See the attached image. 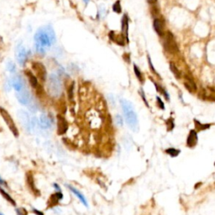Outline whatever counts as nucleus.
<instances>
[{
	"instance_id": "f257e3e1",
	"label": "nucleus",
	"mask_w": 215,
	"mask_h": 215,
	"mask_svg": "<svg viewBox=\"0 0 215 215\" xmlns=\"http://www.w3.org/2000/svg\"><path fill=\"white\" fill-rule=\"evenodd\" d=\"M34 40L35 51L39 55H45L46 50L55 43V30L51 25L40 28L35 34Z\"/></svg>"
},
{
	"instance_id": "f03ea898",
	"label": "nucleus",
	"mask_w": 215,
	"mask_h": 215,
	"mask_svg": "<svg viewBox=\"0 0 215 215\" xmlns=\"http://www.w3.org/2000/svg\"><path fill=\"white\" fill-rule=\"evenodd\" d=\"M120 104L122 107V109L124 112V115L125 117L126 123L128 124L129 128L132 129L134 132H138L139 130V121H138V116L134 111L132 103L129 101L121 98L120 99Z\"/></svg>"
},
{
	"instance_id": "7ed1b4c3",
	"label": "nucleus",
	"mask_w": 215,
	"mask_h": 215,
	"mask_svg": "<svg viewBox=\"0 0 215 215\" xmlns=\"http://www.w3.org/2000/svg\"><path fill=\"white\" fill-rule=\"evenodd\" d=\"M48 92L52 97H59L61 92V84L59 76L51 73L48 80Z\"/></svg>"
},
{
	"instance_id": "20e7f679",
	"label": "nucleus",
	"mask_w": 215,
	"mask_h": 215,
	"mask_svg": "<svg viewBox=\"0 0 215 215\" xmlns=\"http://www.w3.org/2000/svg\"><path fill=\"white\" fill-rule=\"evenodd\" d=\"M0 115L2 116V118L4 119V122L6 124L8 125V127L10 129V131L12 132V134H14L15 137H18V128L16 126V124L14 123V119L11 117V115H9V113L6 109H4V108L0 107Z\"/></svg>"
},
{
	"instance_id": "39448f33",
	"label": "nucleus",
	"mask_w": 215,
	"mask_h": 215,
	"mask_svg": "<svg viewBox=\"0 0 215 215\" xmlns=\"http://www.w3.org/2000/svg\"><path fill=\"white\" fill-rule=\"evenodd\" d=\"M164 49L171 54H175L178 51V46L177 42L175 41L172 33L167 31L165 34V41H164Z\"/></svg>"
},
{
	"instance_id": "423d86ee",
	"label": "nucleus",
	"mask_w": 215,
	"mask_h": 215,
	"mask_svg": "<svg viewBox=\"0 0 215 215\" xmlns=\"http://www.w3.org/2000/svg\"><path fill=\"white\" fill-rule=\"evenodd\" d=\"M15 56H16V60H17L18 63L20 66H24L27 61V51L21 42H19L15 48Z\"/></svg>"
},
{
	"instance_id": "0eeeda50",
	"label": "nucleus",
	"mask_w": 215,
	"mask_h": 215,
	"mask_svg": "<svg viewBox=\"0 0 215 215\" xmlns=\"http://www.w3.org/2000/svg\"><path fill=\"white\" fill-rule=\"evenodd\" d=\"M32 68L34 72L36 74L37 78H39L42 83L46 82L47 78V71L46 66L39 61H34L32 62Z\"/></svg>"
},
{
	"instance_id": "6e6552de",
	"label": "nucleus",
	"mask_w": 215,
	"mask_h": 215,
	"mask_svg": "<svg viewBox=\"0 0 215 215\" xmlns=\"http://www.w3.org/2000/svg\"><path fill=\"white\" fill-rule=\"evenodd\" d=\"M16 97H17V99H18V102L22 105H28L32 100V97H31L30 91L28 89H25L24 87L22 90L17 92Z\"/></svg>"
},
{
	"instance_id": "1a4fd4ad",
	"label": "nucleus",
	"mask_w": 215,
	"mask_h": 215,
	"mask_svg": "<svg viewBox=\"0 0 215 215\" xmlns=\"http://www.w3.org/2000/svg\"><path fill=\"white\" fill-rule=\"evenodd\" d=\"M17 115L24 128L25 129V130H27L28 132H30L31 129V123H30L31 120L30 119L27 112H25L24 110H18Z\"/></svg>"
},
{
	"instance_id": "9d476101",
	"label": "nucleus",
	"mask_w": 215,
	"mask_h": 215,
	"mask_svg": "<svg viewBox=\"0 0 215 215\" xmlns=\"http://www.w3.org/2000/svg\"><path fill=\"white\" fill-rule=\"evenodd\" d=\"M68 129V124L63 116L57 115V133L58 134H63Z\"/></svg>"
},
{
	"instance_id": "9b49d317",
	"label": "nucleus",
	"mask_w": 215,
	"mask_h": 215,
	"mask_svg": "<svg viewBox=\"0 0 215 215\" xmlns=\"http://www.w3.org/2000/svg\"><path fill=\"white\" fill-rule=\"evenodd\" d=\"M11 83H12V87H14L16 92H19L24 87V82L23 78H21V76L17 75V74H15L12 77Z\"/></svg>"
},
{
	"instance_id": "f8f14e48",
	"label": "nucleus",
	"mask_w": 215,
	"mask_h": 215,
	"mask_svg": "<svg viewBox=\"0 0 215 215\" xmlns=\"http://www.w3.org/2000/svg\"><path fill=\"white\" fill-rule=\"evenodd\" d=\"M197 141L198 137L197 131L195 129H191L187 139V146L189 148H194L197 145Z\"/></svg>"
},
{
	"instance_id": "ddd939ff",
	"label": "nucleus",
	"mask_w": 215,
	"mask_h": 215,
	"mask_svg": "<svg viewBox=\"0 0 215 215\" xmlns=\"http://www.w3.org/2000/svg\"><path fill=\"white\" fill-rule=\"evenodd\" d=\"M63 198V194L61 192H57L52 194L49 198V201H48V205L49 207H55V205H57L58 202L60 200H61Z\"/></svg>"
},
{
	"instance_id": "4468645a",
	"label": "nucleus",
	"mask_w": 215,
	"mask_h": 215,
	"mask_svg": "<svg viewBox=\"0 0 215 215\" xmlns=\"http://www.w3.org/2000/svg\"><path fill=\"white\" fill-rule=\"evenodd\" d=\"M39 125L40 127L44 129H46L50 128L51 126V122H50V118L47 116L45 114L41 115L40 117V119H39Z\"/></svg>"
},
{
	"instance_id": "2eb2a0df",
	"label": "nucleus",
	"mask_w": 215,
	"mask_h": 215,
	"mask_svg": "<svg viewBox=\"0 0 215 215\" xmlns=\"http://www.w3.org/2000/svg\"><path fill=\"white\" fill-rule=\"evenodd\" d=\"M153 24H154V29H155L156 32L160 36H162L164 35V22L160 18H156L154 20Z\"/></svg>"
},
{
	"instance_id": "dca6fc26",
	"label": "nucleus",
	"mask_w": 215,
	"mask_h": 215,
	"mask_svg": "<svg viewBox=\"0 0 215 215\" xmlns=\"http://www.w3.org/2000/svg\"><path fill=\"white\" fill-rule=\"evenodd\" d=\"M25 75L27 76L28 80H29V83L30 84V86L33 88H38L39 87V83H38V79L34 75L32 72H30V70L25 71Z\"/></svg>"
},
{
	"instance_id": "f3484780",
	"label": "nucleus",
	"mask_w": 215,
	"mask_h": 215,
	"mask_svg": "<svg viewBox=\"0 0 215 215\" xmlns=\"http://www.w3.org/2000/svg\"><path fill=\"white\" fill-rule=\"evenodd\" d=\"M128 30H129V19L127 15L125 14L123 19H122V33H123V36L126 40V41L129 42L128 38Z\"/></svg>"
},
{
	"instance_id": "a211bd4d",
	"label": "nucleus",
	"mask_w": 215,
	"mask_h": 215,
	"mask_svg": "<svg viewBox=\"0 0 215 215\" xmlns=\"http://www.w3.org/2000/svg\"><path fill=\"white\" fill-rule=\"evenodd\" d=\"M26 181H27V184L29 186V188H30V190L33 191V192L36 193V194H39V190L37 189L35 185V181H34V178H33V175L31 173H28L27 176H26Z\"/></svg>"
},
{
	"instance_id": "6ab92c4d",
	"label": "nucleus",
	"mask_w": 215,
	"mask_h": 215,
	"mask_svg": "<svg viewBox=\"0 0 215 215\" xmlns=\"http://www.w3.org/2000/svg\"><path fill=\"white\" fill-rule=\"evenodd\" d=\"M66 187H67V188H68L69 189H70V190L72 191V193H74V194H75V195H76V196H77V197H78V198H79V200L82 202H83V203L84 204V205H85V206H86V207L88 206V205H87V200H86L85 197L83 196V195L82 194V193H81V192L78 191V189H76V188H73V187H72V186H70V185H66Z\"/></svg>"
},
{
	"instance_id": "aec40b11",
	"label": "nucleus",
	"mask_w": 215,
	"mask_h": 215,
	"mask_svg": "<svg viewBox=\"0 0 215 215\" xmlns=\"http://www.w3.org/2000/svg\"><path fill=\"white\" fill-rule=\"evenodd\" d=\"M194 124H195V130L196 131H203V130H206V129H208L211 127L210 124H202L201 122H199L198 120L197 119H194Z\"/></svg>"
},
{
	"instance_id": "412c9836",
	"label": "nucleus",
	"mask_w": 215,
	"mask_h": 215,
	"mask_svg": "<svg viewBox=\"0 0 215 215\" xmlns=\"http://www.w3.org/2000/svg\"><path fill=\"white\" fill-rule=\"evenodd\" d=\"M0 193H1V195L3 196V197L4 198L5 200H7L10 204H12L13 206H16V202L14 201V198L11 197L8 192H5L2 188H0Z\"/></svg>"
},
{
	"instance_id": "4be33fe9",
	"label": "nucleus",
	"mask_w": 215,
	"mask_h": 215,
	"mask_svg": "<svg viewBox=\"0 0 215 215\" xmlns=\"http://www.w3.org/2000/svg\"><path fill=\"white\" fill-rule=\"evenodd\" d=\"M165 152L167 155H169L171 157L175 158V157H177V156H178L179 154L181 153V151L177 150V149H175V148H168V149L165 150Z\"/></svg>"
},
{
	"instance_id": "5701e85b",
	"label": "nucleus",
	"mask_w": 215,
	"mask_h": 215,
	"mask_svg": "<svg viewBox=\"0 0 215 215\" xmlns=\"http://www.w3.org/2000/svg\"><path fill=\"white\" fill-rule=\"evenodd\" d=\"M170 69H171V72L174 74V76H175L176 78H181V72H180V71H179L178 68H177L173 63H171V64H170Z\"/></svg>"
},
{
	"instance_id": "b1692460",
	"label": "nucleus",
	"mask_w": 215,
	"mask_h": 215,
	"mask_svg": "<svg viewBox=\"0 0 215 215\" xmlns=\"http://www.w3.org/2000/svg\"><path fill=\"white\" fill-rule=\"evenodd\" d=\"M134 71L135 76L137 77V78L139 79V81H140L141 83H144V79H143V76H142L141 72H140V69L138 68V66L135 64L134 65Z\"/></svg>"
},
{
	"instance_id": "393cba45",
	"label": "nucleus",
	"mask_w": 215,
	"mask_h": 215,
	"mask_svg": "<svg viewBox=\"0 0 215 215\" xmlns=\"http://www.w3.org/2000/svg\"><path fill=\"white\" fill-rule=\"evenodd\" d=\"M6 66H7V70L9 71L10 73H15V72H16V66H15V64L13 61H9L7 65H6Z\"/></svg>"
},
{
	"instance_id": "a878e982",
	"label": "nucleus",
	"mask_w": 215,
	"mask_h": 215,
	"mask_svg": "<svg viewBox=\"0 0 215 215\" xmlns=\"http://www.w3.org/2000/svg\"><path fill=\"white\" fill-rule=\"evenodd\" d=\"M113 10L115 11V13L119 14L122 12V8H121V4H120V1H116L115 3V4L113 5Z\"/></svg>"
},
{
	"instance_id": "bb28decb",
	"label": "nucleus",
	"mask_w": 215,
	"mask_h": 215,
	"mask_svg": "<svg viewBox=\"0 0 215 215\" xmlns=\"http://www.w3.org/2000/svg\"><path fill=\"white\" fill-rule=\"evenodd\" d=\"M165 124H166L165 125H166V129H167V131H171V130L174 129L175 124H174L173 119H169L168 120H166Z\"/></svg>"
},
{
	"instance_id": "cd10ccee",
	"label": "nucleus",
	"mask_w": 215,
	"mask_h": 215,
	"mask_svg": "<svg viewBox=\"0 0 215 215\" xmlns=\"http://www.w3.org/2000/svg\"><path fill=\"white\" fill-rule=\"evenodd\" d=\"M28 108H29V109L30 110L32 113H35V112H37V109H38L36 103L34 102L33 100H31V102L28 104Z\"/></svg>"
},
{
	"instance_id": "c85d7f7f",
	"label": "nucleus",
	"mask_w": 215,
	"mask_h": 215,
	"mask_svg": "<svg viewBox=\"0 0 215 215\" xmlns=\"http://www.w3.org/2000/svg\"><path fill=\"white\" fill-rule=\"evenodd\" d=\"M67 94H68V98L70 100H72L74 95V83H72L68 88V92H67Z\"/></svg>"
},
{
	"instance_id": "c756f323",
	"label": "nucleus",
	"mask_w": 215,
	"mask_h": 215,
	"mask_svg": "<svg viewBox=\"0 0 215 215\" xmlns=\"http://www.w3.org/2000/svg\"><path fill=\"white\" fill-rule=\"evenodd\" d=\"M15 212L17 215H28V211L24 208H16Z\"/></svg>"
},
{
	"instance_id": "7c9ffc66",
	"label": "nucleus",
	"mask_w": 215,
	"mask_h": 215,
	"mask_svg": "<svg viewBox=\"0 0 215 215\" xmlns=\"http://www.w3.org/2000/svg\"><path fill=\"white\" fill-rule=\"evenodd\" d=\"M156 101H157V103H158V107L160 108V109L165 110V104H164L163 101L161 100V98H160V97H156Z\"/></svg>"
},
{
	"instance_id": "2f4dec72",
	"label": "nucleus",
	"mask_w": 215,
	"mask_h": 215,
	"mask_svg": "<svg viewBox=\"0 0 215 215\" xmlns=\"http://www.w3.org/2000/svg\"><path fill=\"white\" fill-rule=\"evenodd\" d=\"M140 96H141L142 99H143V101H144V103H145L146 106L147 108H150V106H149V103H148V101H147L146 98V95H145V92H144V91H143L142 89H140Z\"/></svg>"
},
{
	"instance_id": "473e14b6",
	"label": "nucleus",
	"mask_w": 215,
	"mask_h": 215,
	"mask_svg": "<svg viewBox=\"0 0 215 215\" xmlns=\"http://www.w3.org/2000/svg\"><path fill=\"white\" fill-rule=\"evenodd\" d=\"M148 62H149V65H150V68H151V70L154 72V74H156V76H158L159 77V74H157V72H156V70H155V68H154V66H153V65H152V63H151V58H150V56L148 55Z\"/></svg>"
},
{
	"instance_id": "72a5a7b5",
	"label": "nucleus",
	"mask_w": 215,
	"mask_h": 215,
	"mask_svg": "<svg viewBox=\"0 0 215 215\" xmlns=\"http://www.w3.org/2000/svg\"><path fill=\"white\" fill-rule=\"evenodd\" d=\"M116 123L119 126H122L123 125V118L120 115H117L116 116Z\"/></svg>"
},
{
	"instance_id": "f704fd0d",
	"label": "nucleus",
	"mask_w": 215,
	"mask_h": 215,
	"mask_svg": "<svg viewBox=\"0 0 215 215\" xmlns=\"http://www.w3.org/2000/svg\"><path fill=\"white\" fill-rule=\"evenodd\" d=\"M11 87H12V83H11V81L8 80L6 83H5V89L7 90L8 92H9L11 90Z\"/></svg>"
},
{
	"instance_id": "c9c22d12",
	"label": "nucleus",
	"mask_w": 215,
	"mask_h": 215,
	"mask_svg": "<svg viewBox=\"0 0 215 215\" xmlns=\"http://www.w3.org/2000/svg\"><path fill=\"white\" fill-rule=\"evenodd\" d=\"M33 213H34V214H35L36 215H44V214L42 213L41 211L37 210V209H35V208H34V209H33Z\"/></svg>"
},
{
	"instance_id": "e433bc0d",
	"label": "nucleus",
	"mask_w": 215,
	"mask_h": 215,
	"mask_svg": "<svg viewBox=\"0 0 215 215\" xmlns=\"http://www.w3.org/2000/svg\"><path fill=\"white\" fill-rule=\"evenodd\" d=\"M53 187L57 190V192H61V188H60V187L56 184V183H54V184H53Z\"/></svg>"
},
{
	"instance_id": "4c0bfd02",
	"label": "nucleus",
	"mask_w": 215,
	"mask_h": 215,
	"mask_svg": "<svg viewBox=\"0 0 215 215\" xmlns=\"http://www.w3.org/2000/svg\"><path fill=\"white\" fill-rule=\"evenodd\" d=\"M0 185H4V186H6V183H5V182L3 179L1 178V177H0Z\"/></svg>"
},
{
	"instance_id": "58836bf2",
	"label": "nucleus",
	"mask_w": 215,
	"mask_h": 215,
	"mask_svg": "<svg viewBox=\"0 0 215 215\" xmlns=\"http://www.w3.org/2000/svg\"><path fill=\"white\" fill-rule=\"evenodd\" d=\"M156 1H157V0H147V2L150 3V4H156Z\"/></svg>"
},
{
	"instance_id": "ea45409f",
	"label": "nucleus",
	"mask_w": 215,
	"mask_h": 215,
	"mask_svg": "<svg viewBox=\"0 0 215 215\" xmlns=\"http://www.w3.org/2000/svg\"><path fill=\"white\" fill-rule=\"evenodd\" d=\"M83 1H84V2H85V3H86V4H87V3H88V1H89V0H83Z\"/></svg>"
},
{
	"instance_id": "a19ab883",
	"label": "nucleus",
	"mask_w": 215,
	"mask_h": 215,
	"mask_svg": "<svg viewBox=\"0 0 215 215\" xmlns=\"http://www.w3.org/2000/svg\"><path fill=\"white\" fill-rule=\"evenodd\" d=\"M0 215H4V214H2V213H0Z\"/></svg>"
}]
</instances>
